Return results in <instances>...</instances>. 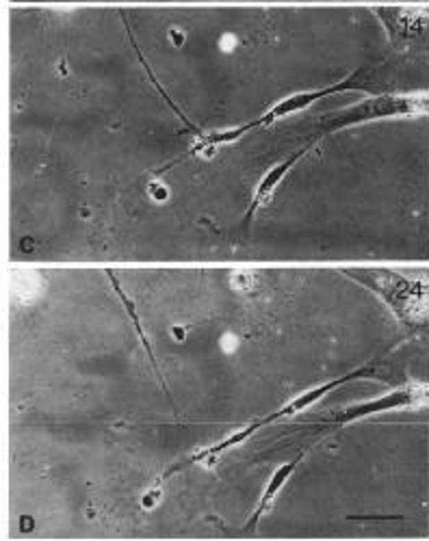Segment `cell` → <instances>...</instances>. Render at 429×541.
<instances>
[{
  "instance_id": "7",
  "label": "cell",
  "mask_w": 429,
  "mask_h": 541,
  "mask_svg": "<svg viewBox=\"0 0 429 541\" xmlns=\"http://www.w3.org/2000/svg\"><path fill=\"white\" fill-rule=\"evenodd\" d=\"M237 44H239V40L235 37V35H224V37L219 40V48L224 50V52H232L237 48Z\"/></svg>"
},
{
  "instance_id": "6",
  "label": "cell",
  "mask_w": 429,
  "mask_h": 541,
  "mask_svg": "<svg viewBox=\"0 0 429 541\" xmlns=\"http://www.w3.org/2000/svg\"><path fill=\"white\" fill-rule=\"evenodd\" d=\"M148 193H150L152 200H156V202H165L167 197H169L167 187H165L163 182H158V180H154V182L148 184Z\"/></svg>"
},
{
  "instance_id": "9",
  "label": "cell",
  "mask_w": 429,
  "mask_h": 541,
  "mask_svg": "<svg viewBox=\"0 0 429 541\" xmlns=\"http://www.w3.org/2000/svg\"><path fill=\"white\" fill-rule=\"evenodd\" d=\"M235 345H237V338H235V336L228 334V336L221 338V347H224L226 351H235Z\"/></svg>"
},
{
  "instance_id": "4",
  "label": "cell",
  "mask_w": 429,
  "mask_h": 541,
  "mask_svg": "<svg viewBox=\"0 0 429 541\" xmlns=\"http://www.w3.org/2000/svg\"><path fill=\"white\" fill-rule=\"evenodd\" d=\"M254 286H256V277H254V273H249V270H241V273L232 275V288H235V291L249 293Z\"/></svg>"
},
{
  "instance_id": "10",
  "label": "cell",
  "mask_w": 429,
  "mask_h": 541,
  "mask_svg": "<svg viewBox=\"0 0 429 541\" xmlns=\"http://www.w3.org/2000/svg\"><path fill=\"white\" fill-rule=\"evenodd\" d=\"M174 336H176L178 340H183V338H185V329H183V327H174Z\"/></svg>"
},
{
  "instance_id": "5",
  "label": "cell",
  "mask_w": 429,
  "mask_h": 541,
  "mask_svg": "<svg viewBox=\"0 0 429 541\" xmlns=\"http://www.w3.org/2000/svg\"><path fill=\"white\" fill-rule=\"evenodd\" d=\"M160 496H163V490H160V485L156 483L154 487H150V490L143 494V498H141L143 509H154L158 504V500H160Z\"/></svg>"
},
{
  "instance_id": "8",
  "label": "cell",
  "mask_w": 429,
  "mask_h": 541,
  "mask_svg": "<svg viewBox=\"0 0 429 541\" xmlns=\"http://www.w3.org/2000/svg\"><path fill=\"white\" fill-rule=\"evenodd\" d=\"M169 40H171V44H176V46H183V44H185V33H183L180 28H171V31H169Z\"/></svg>"
},
{
  "instance_id": "2",
  "label": "cell",
  "mask_w": 429,
  "mask_h": 541,
  "mask_svg": "<svg viewBox=\"0 0 429 541\" xmlns=\"http://www.w3.org/2000/svg\"><path fill=\"white\" fill-rule=\"evenodd\" d=\"M301 461V455L299 457H295L293 461H289V463H284L280 470L274 474V479H271V483L267 485V492L262 494V498H260V504H258V509L254 511V515H252V522H249V529H252L256 522L271 509V504H274V500H276V496H278V492L282 490V485L286 483V479H289L291 474H293V470L297 467V463Z\"/></svg>"
},
{
  "instance_id": "1",
  "label": "cell",
  "mask_w": 429,
  "mask_h": 541,
  "mask_svg": "<svg viewBox=\"0 0 429 541\" xmlns=\"http://www.w3.org/2000/svg\"><path fill=\"white\" fill-rule=\"evenodd\" d=\"M425 401V388L423 386H407V388H399L395 392H390L386 396H380V399H373L369 403L362 405H353L345 411H341L336 416L338 422H351V420H360L367 416H373V413H384V411H392L399 407H412Z\"/></svg>"
},
{
  "instance_id": "3",
  "label": "cell",
  "mask_w": 429,
  "mask_h": 541,
  "mask_svg": "<svg viewBox=\"0 0 429 541\" xmlns=\"http://www.w3.org/2000/svg\"><path fill=\"white\" fill-rule=\"evenodd\" d=\"M303 152H306V150H303ZM303 152H299V154H295V156H291L289 160H284L282 162V165L278 167V169H274L269 175H267L264 180H262V182H260V187H258V191H256V197H254V202H252V208H249V212H247V216H252L262 204H267V202H269V197H271V193L276 191V187L280 184V180L284 178V173L286 171H289L293 165H295V162L301 158V154Z\"/></svg>"
}]
</instances>
